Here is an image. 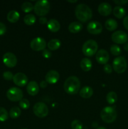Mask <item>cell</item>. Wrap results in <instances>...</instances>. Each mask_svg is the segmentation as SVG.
<instances>
[{"instance_id":"obj_8","label":"cell","mask_w":128,"mask_h":129,"mask_svg":"<svg viewBox=\"0 0 128 129\" xmlns=\"http://www.w3.org/2000/svg\"><path fill=\"white\" fill-rule=\"evenodd\" d=\"M7 98L11 102H20L23 99V93L21 89L16 87H12L7 91Z\"/></svg>"},{"instance_id":"obj_44","label":"cell","mask_w":128,"mask_h":129,"mask_svg":"<svg viewBox=\"0 0 128 129\" xmlns=\"http://www.w3.org/2000/svg\"><path fill=\"white\" fill-rule=\"evenodd\" d=\"M69 3H76L77 2V1H68Z\"/></svg>"},{"instance_id":"obj_15","label":"cell","mask_w":128,"mask_h":129,"mask_svg":"<svg viewBox=\"0 0 128 129\" xmlns=\"http://www.w3.org/2000/svg\"><path fill=\"white\" fill-rule=\"evenodd\" d=\"M60 78V74L56 71H49L45 76V81L49 84H55Z\"/></svg>"},{"instance_id":"obj_27","label":"cell","mask_w":128,"mask_h":129,"mask_svg":"<svg viewBox=\"0 0 128 129\" xmlns=\"http://www.w3.org/2000/svg\"><path fill=\"white\" fill-rule=\"evenodd\" d=\"M24 23L26 24V25L28 26H31L33 25L36 21V18L32 14H28V15H25L23 19Z\"/></svg>"},{"instance_id":"obj_7","label":"cell","mask_w":128,"mask_h":129,"mask_svg":"<svg viewBox=\"0 0 128 129\" xmlns=\"http://www.w3.org/2000/svg\"><path fill=\"white\" fill-rule=\"evenodd\" d=\"M33 113L39 118H44L48 115L49 112L48 108L45 103L38 102L33 106Z\"/></svg>"},{"instance_id":"obj_21","label":"cell","mask_w":128,"mask_h":129,"mask_svg":"<svg viewBox=\"0 0 128 129\" xmlns=\"http://www.w3.org/2000/svg\"><path fill=\"white\" fill-rule=\"evenodd\" d=\"M92 63L91 60L88 58H83L80 61V68L84 71H89L92 69Z\"/></svg>"},{"instance_id":"obj_45","label":"cell","mask_w":128,"mask_h":129,"mask_svg":"<svg viewBox=\"0 0 128 129\" xmlns=\"http://www.w3.org/2000/svg\"><path fill=\"white\" fill-rule=\"evenodd\" d=\"M22 129H28V128H22Z\"/></svg>"},{"instance_id":"obj_35","label":"cell","mask_w":128,"mask_h":129,"mask_svg":"<svg viewBox=\"0 0 128 129\" xmlns=\"http://www.w3.org/2000/svg\"><path fill=\"white\" fill-rule=\"evenodd\" d=\"M103 69H104V72L107 73V74H110V73H112V68L111 66H110V64H105Z\"/></svg>"},{"instance_id":"obj_31","label":"cell","mask_w":128,"mask_h":129,"mask_svg":"<svg viewBox=\"0 0 128 129\" xmlns=\"http://www.w3.org/2000/svg\"><path fill=\"white\" fill-rule=\"evenodd\" d=\"M8 113L3 107H0V121L5 122L8 118Z\"/></svg>"},{"instance_id":"obj_43","label":"cell","mask_w":128,"mask_h":129,"mask_svg":"<svg viewBox=\"0 0 128 129\" xmlns=\"http://www.w3.org/2000/svg\"><path fill=\"white\" fill-rule=\"evenodd\" d=\"M97 129H107V128H105V127H98Z\"/></svg>"},{"instance_id":"obj_11","label":"cell","mask_w":128,"mask_h":129,"mask_svg":"<svg viewBox=\"0 0 128 129\" xmlns=\"http://www.w3.org/2000/svg\"><path fill=\"white\" fill-rule=\"evenodd\" d=\"M3 63L8 68H14L17 64V58L16 55L11 52H6L3 57Z\"/></svg>"},{"instance_id":"obj_34","label":"cell","mask_w":128,"mask_h":129,"mask_svg":"<svg viewBox=\"0 0 128 129\" xmlns=\"http://www.w3.org/2000/svg\"><path fill=\"white\" fill-rule=\"evenodd\" d=\"M3 78L4 79H6L7 81H10L11 79H13L14 75L13 74V73L10 71H5L3 73Z\"/></svg>"},{"instance_id":"obj_29","label":"cell","mask_w":128,"mask_h":129,"mask_svg":"<svg viewBox=\"0 0 128 129\" xmlns=\"http://www.w3.org/2000/svg\"><path fill=\"white\" fill-rule=\"evenodd\" d=\"M21 10L25 13L31 12L34 10V6L30 2H25L21 5Z\"/></svg>"},{"instance_id":"obj_36","label":"cell","mask_w":128,"mask_h":129,"mask_svg":"<svg viewBox=\"0 0 128 129\" xmlns=\"http://www.w3.org/2000/svg\"><path fill=\"white\" fill-rule=\"evenodd\" d=\"M42 55L43 57L46 58V59H48V58L51 57V53L50 50H47V49H44L42 52Z\"/></svg>"},{"instance_id":"obj_9","label":"cell","mask_w":128,"mask_h":129,"mask_svg":"<svg viewBox=\"0 0 128 129\" xmlns=\"http://www.w3.org/2000/svg\"><path fill=\"white\" fill-rule=\"evenodd\" d=\"M112 40L117 44H125L128 40V36L127 34L121 30L115 31L112 34Z\"/></svg>"},{"instance_id":"obj_1","label":"cell","mask_w":128,"mask_h":129,"mask_svg":"<svg viewBox=\"0 0 128 129\" xmlns=\"http://www.w3.org/2000/svg\"><path fill=\"white\" fill-rule=\"evenodd\" d=\"M75 14L77 18L81 22L85 23L92 17L91 9L85 4H79L75 8Z\"/></svg>"},{"instance_id":"obj_39","label":"cell","mask_w":128,"mask_h":129,"mask_svg":"<svg viewBox=\"0 0 128 129\" xmlns=\"http://www.w3.org/2000/svg\"><path fill=\"white\" fill-rule=\"evenodd\" d=\"M123 25L125 28L128 30V16H126L123 20Z\"/></svg>"},{"instance_id":"obj_10","label":"cell","mask_w":128,"mask_h":129,"mask_svg":"<svg viewBox=\"0 0 128 129\" xmlns=\"http://www.w3.org/2000/svg\"><path fill=\"white\" fill-rule=\"evenodd\" d=\"M46 46V41L41 37H36L33 39L30 42V47L35 51H40L45 49Z\"/></svg>"},{"instance_id":"obj_38","label":"cell","mask_w":128,"mask_h":129,"mask_svg":"<svg viewBox=\"0 0 128 129\" xmlns=\"http://www.w3.org/2000/svg\"><path fill=\"white\" fill-rule=\"evenodd\" d=\"M114 3L116 5L120 6V5H124L125 4L127 3L128 1H127V0H125V1H124V0H118V1H114Z\"/></svg>"},{"instance_id":"obj_6","label":"cell","mask_w":128,"mask_h":129,"mask_svg":"<svg viewBox=\"0 0 128 129\" xmlns=\"http://www.w3.org/2000/svg\"><path fill=\"white\" fill-rule=\"evenodd\" d=\"M112 67L114 71L119 74H122L126 71L127 68L126 59L124 57L119 56L113 60Z\"/></svg>"},{"instance_id":"obj_12","label":"cell","mask_w":128,"mask_h":129,"mask_svg":"<svg viewBox=\"0 0 128 129\" xmlns=\"http://www.w3.org/2000/svg\"><path fill=\"white\" fill-rule=\"evenodd\" d=\"M102 25L100 23L96 21H90L87 26L88 32L92 35H98L102 31Z\"/></svg>"},{"instance_id":"obj_2","label":"cell","mask_w":128,"mask_h":129,"mask_svg":"<svg viewBox=\"0 0 128 129\" xmlns=\"http://www.w3.org/2000/svg\"><path fill=\"white\" fill-rule=\"evenodd\" d=\"M80 87V82L79 78L74 76L69 77L63 84L65 91L69 94H75L79 93Z\"/></svg>"},{"instance_id":"obj_23","label":"cell","mask_w":128,"mask_h":129,"mask_svg":"<svg viewBox=\"0 0 128 129\" xmlns=\"http://www.w3.org/2000/svg\"><path fill=\"white\" fill-rule=\"evenodd\" d=\"M20 18V13L16 10L9 11L7 15V20L11 23H16Z\"/></svg>"},{"instance_id":"obj_3","label":"cell","mask_w":128,"mask_h":129,"mask_svg":"<svg viewBox=\"0 0 128 129\" xmlns=\"http://www.w3.org/2000/svg\"><path fill=\"white\" fill-rule=\"evenodd\" d=\"M100 117L105 123H112L116 120L117 112L112 107H106L102 110Z\"/></svg>"},{"instance_id":"obj_17","label":"cell","mask_w":128,"mask_h":129,"mask_svg":"<svg viewBox=\"0 0 128 129\" xmlns=\"http://www.w3.org/2000/svg\"><path fill=\"white\" fill-rule=\"evenodd\" d=\"M27 93L31 96H35L39 92V86L38 84L35 81H30L27 84L26 87Z\"/></svg>"},{"instance_id":"obj_5","label":"cell","mask_w":128,"mask_h":129,"mask_svg":"<svg viewBox=\"0 0 128 129\" xmlns=\"http://www.w3.org/2000/svg\"><path fill=\"white\" fill-rule=\"evenodd\" d=\"M98 50V44L95 40H87L82 46L83 54L87 57H92L95 54Z\"/></svg>"},{"instance_id":"obj_18","label":"cell","mask_w":128,"mask_h":129,"mask_svg":"<svg viewBox=\"0 0 128 129\" xmlns=\"http://www.w3.org/2000/svg\"><path fill=\"white\" fill-rule=\"evenodd\" d=\"M47 27L51 32H57L60 28V23L55 19H50L48 21Z\"/></svg>"},{"instance_id":"obj_22","label":"cell","mask_w":128,"mask_h":129,"mask_svg":"<svg viewBox=\"0 0 128 129\" xmlns=\"http://www.w3.org/2000/svg\"><path fill=\"white\" fill-rule=\"evenodd\" d=\"M125 10L124 8L120 6H117L113 9V14L117 18L121 19L125 16Z\"/></svg>"},{"instance_id":"obj_25","label":"cell","mask_w":128,"mask_h":129,"mask_svg":"<svg viewBox=\"0 0 128 129\" xmlns=\"http://www.w3.org/2000/svg\"><path fill=\"white\" fill-rule=\"evenodd\" d=\"M61 42L58 39H51L48 42L47 47L50 50H56L60 48Z\"/></svg>"},{"instance_id":"obj_32","label":"cell","mask_w":128,"mask_h":129,"mask_svg":"<svg viewBox=\"0 0 128 129\" xmlns=\"http://www.w3.org/2000/svg\"><path fill=\"white\" fill-rule=\"evenodd\" d=\"M30 103L28 100L26 99V98H23L19 102V106L23 110L28 109L30 107Z\"/></svg>"},{"instance_id":"obj_28","label":"cell","mask_w":128,"mask_h":129,"mask_svg":"<svg viewBox=\"0 0 128 129\" xmlns=\"http://www.w3.org/2000/svg\"><path fill=\"white\" fill-rule=\"evenodd\" d=\"M21 113V111L20 108L18 107H14L11 108L10 111V117L11 118H17L20 116Z\"/></svg>"},{"instance_id":"obj_19","label":"cell","mask_w":128,"mask_h":129,"mask_svg":"<svg viewBox=\"0 0 128 129\" xmlns=\"http://www.w3.org/2000/svg\"><path fill=\"white\" fill-rule=\"evenodd\" d=\"M94 94V91L92 88L89 86H84V88H82L79 92V94L80 96L83 98H90Z\"/></svg>"},{"instance_id":"obj_20","label":"cell","mask_w":128,"mask_h":129,"mask_svg":"<svg viewBox=\"0 0 128 129\" xmlns=\"http://www.w3.org/2000/svg\"><path fill=\"white\" fill-rule=\"evenodd\" d=\"M82 24L78 21H74V22L71 23L69 26V31L72 34H77V33L80 32L82 30Z\"/></svg>"},{"instance_id":"obj_41","label":"cell","mask_w":128,"mask_h":129,"mask_svg":"<svg viewBox=\"0 0 128 129\" xmlns=\"http://www.w3.org/2000/svg\"><path fill=\"white\" fill-rule=\"evenodd\" d=\"M48 85V83L46 81H41L40 83V86L41 88H45Z\"/></svg>"},{"instance_id":"obj_40","label":"cell","mask_w":128,"mask_h":129,"mask_svg":"<svg viewBox=\"0 0 128 129\" xmlns=\"http://www.w3.org/2000/svg\"><path fill=\"white\" fill-rule=\"evenodd\" d=\"M39 22H40L41 24H42V25H44V24H46V23L47 24V23H48L47 18L45 17H44V16L40 17V19H39Z\"/></svg>"},{"instance_id":"obj_13","label":"cell","mask_w":128,"mask_h":129,"mask_svg":"<svg viewBox=\"0 0 128 129\" xmlns=\"http://www.w3.org/2000/svg\"><path fill=\"white\" fill-rule=\"evenodd\" d=\"M95 59L99 64L105 65L109 60V54L107 50L104 49H100L97 52Z\"/></svg>"},{"instance_id":"obj_14","label":"cell","mask_w":128,"mask_h":129,"mask_svg":"<svg viewBox=\"0 0 128 129\" xmlns=\"http://www.w3.org/2000/svg\"><path fill=\"white\" fill-rule=\"evenodd\" d=\"M13 81L16 86L23 87L27 84L28 79L27 76L24 73H18L14 75Z\"/></svg>"},{"instance_id":"obj_37","label":"cell","mask_w":128,"mask_h":129,"mask_svg":"<svg viewBox=\"0 0 128 129\" xmlns=\"http://www.w3.org/2000/svg\"><path fill=\"white\" fill-rule=\"evenodd\" d=\"M6 31V26L3 23L0 22V35H3Z\"/></svg>"},{"instance_id":"obj_16","label":"cell","mask_w":128,"mask_h":129,"mask_svg":"<svg viewBox=\"0 0 128 129\" xmlns=\"http://www.w3.org/2000/svg\"><path fill=\"white\" fill-rule=\"evenodd\" d=\"M98 12L102 16H109L112 12L111 6L107 3H102L98 6Z\"/></svg>"},{"instance_id":"obj_26","label":"cell","mask_w":128,"mask_h":129,"mask_svg":"<svg viewBox=\"0 0 128 129\" xmlns=\"http://www.w3.org/2000/svg\"><path fill=\"white\" fill-rule=\"evenodd\" d=\"M106 100L109 104H114L117 100V95L114 91H110L107 93L106 96Z\"/></svg>"},{"instance_id":"obj_24","label":"cell","mask_w":128,"mask_h":129,"mask_svg":"<svg viewBox=\"0 0 128 129\" xmlns=\"http://www.w3.org/2000/svg\"><path fill=\"white\" fill-rule=\"evenodd\" d=\"M117 22L112 18L108 19L105 23V27L109 31H114L117 28Z\"/></svg>"},{"instance_id":"obj_33","label":"cell","mask_w":128,"mask_h":129,"mask_svg":"<svg viewBox=\"0 0 128 129\" xmlns=\"http://www.w3.org/2000/svg\"><path fill=\"white\" fill-rule=\"evenodd\" d=\"M71 127L72 129H82L83 124L79 120H74L72 122Z\"/></svg>"},{"instance_id":"obj_42","label":"cell","mask_w":128,"mask_h":129,"mask_svg":"<svg viewBox=\"0 0 128 129\" xmlns=\"http://www.w3.org/2000/svg\"><path fill=\"white\" fill-rule=\"evenodd\" d=\"M124 49L125 51H128V43H125L124 45Z\"/></svg>"},{"instance_id":"obj_4","label":"cell","mask_w":128,"mask_h":129,"mask_svg":"<svg viewBox=\"0 0 128 129\" xmlns=\"http://www.w3.org/2000/svg\"><path fill=\"white\" fill-rule=\"evenodd\" d=\"M50 3L46 0L38 1L34 5V11L35 14L39 16H45L50 11Z\"/></svg>"},{"instance_id":"obj_30","label":"cell","mask_w":128,"mask_h":129,"mask_svg":"<svg viewBox=\"0 0 128 129\" xmlns=\"http://www.w3.org/2000/svg\"><path fill=\"white\" fill-rule=\"evenodd\" d=\"M110 51L113 55L117 56V55H119L120 54L121 49H120V47L118 46L117 45L114 44V45H112L111 47H110Z\"/></svg>"}]
</instances>
